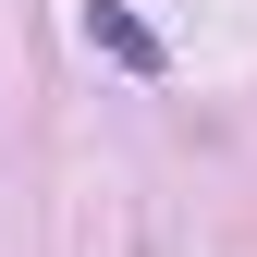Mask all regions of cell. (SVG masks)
Returning a JSON list of instances; mask_svg holds the SVG:
<instances>
[{
  "mask_svg": "<svg viewBox=\"0 0 257 257\" xmlns=\"http://www.w3.org/2000/svg\"><path fill=\"white\" fill-rule=\"evenodd\" d=\"M86 49H110V61H122V74H172V49H159V37H147V25H135V13H122V0H86Z\"/></svg>",
  "mask_w": 257,
  "mask_h": 257,
  "instance_id": "cell-1",
  "label": "cell"
}]
</instances>
